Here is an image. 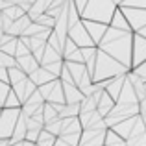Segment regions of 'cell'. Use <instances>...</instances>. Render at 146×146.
Returning <instances> with one entry per match:
<instances>
[{
    "label": "cell",
    "mask_w": 146,
    "mask_h": 146,
    "mask_svg": "<svg viewBox=\"0 0 146 146\" xmlns=\"http://www.w3.org/2000/svg\"><path fill=\"white\" fill-rule=\"evenodd\" d=\"M107 129H83L80 146H104Z\"/></svg>",
    "instance_id": "obj_4"
},
{
    "label": "cell",
    "mask_w": 146,
    "mask_h": 146,
    "mask_svg": "<svg viewBox=\"0 0 146 146\" xmlns=\"http://www.w3.org/2000/svg\"><path fill=\"white\" fill-rule=\"evenodd\" d=\"M61 128H63V120H61V118H56V120L44 124V129H46V131H50L52 135H56V137L61 135Z\"/></svg>",
    "instance_id": "obj_19"
},
{
    "label": "cell",
    "mask_w": 146,
    "mask_h": 146,
    "mask_svg": "<svg viewBox=\"0 0 146 146\" xmlns=\"http://www.w3.org/2000/svg\"><path fill=\"white\" fill-rule=\"evenodd\" d=\"M137 120H139V115H137V117H131V118H126V120H122V122H118V124H115L113 128H109V129H113L117 135H120L122 139L126 141L129 135H131V131H133V128H135Z\"/></svg>",
    "instance_id": "obj_7"
},
{
    "label": "cell",
    "mask_w": 146,
    "mask_h": 146,
    "mask_svg": "<svg viewBox=\"0 0 146 146\" xmlns=\"http://www.w3.org/2000/svg\"><path fill=\"white\" fill-rule=\"evenodd\" d=\"M56 141H57V137H56V135H52L50 131L43 129L35 144H37V146H54V144H56Z\"/></svg>",
    "instance_id": "obj_17"
},
{
    "label": "cell",
    "mask_w": 146,
    "mask_h": 146,
    "mask_svg": "<svg viewBox=\"0 0 146 146\" xmlns=\"http://www.w3.org/2000/svg\"><path fill=\"white\" fill-rule=\"evenodd\" d=\"M117 102L120 104H139V98H137V93L133 89V85L126 80L124 85H122V91H120V96H118Z\"/></svg>",
    "instance_id": "obj_11"
},
{
    "label": "cell",
    "mask_w": 146,
    "mask_h": 146,
    "mask_svg": "<svg viewBox=\"0 0 146 146\" xmlns=\"http://www.w3.org/2000/svg\"><path fill=\"white\" fill-rule=\"evenodd\" d=\"M43 118H44V124H48V122H52V120H56V118H59V115H57L56 109H54L52 104L44 102V106H43Z\"/></svg>",
    "instance_id": "obj_18"
},
{
    "label": "cell",
    "mask_w": 146,
    "mask_h": 146,
    "mask_svg": "<svg viewBox=\"0 0 146 146\" xmlns=\"http://www.w3.org/2000/svg\"><path fill=\"white\" fill-rule=\"evenodd\" d=\"M35 146H37V144H35Z\"/></svg>",
    "instance_id": "obj_21"
},
{
    "label": "cell",
    "mask_w": 146,
    "mask_h": 146,
    "mask_svg": "<svg viewBox=\"0 0 146 146\" xmlns=\"http://www.w3.org/2000/svg\"><path fill=\"white\" fill-rule=\"evenodd\" d=\"M63 120V128H61V135H68V133H82V122H80L78 117L72 118H61Z\"/></svg>",
    "instance_id": "obj_13"
},
{
    "label": "cell",
    "mask_w": 146,
    "mask_h": 146,
    "mask_svg": "<svg viewBox=\"0 0 146 146\" xmlns=\"http://www.w3.org/2000/svg\"><path fill=\"white\" fill-rule=\"evenodd\" d=\"M104 146H128V144H126V141L122 139L120 135H117L113 129H107V131H106V143H104Z\"/></svg>",
    "instance_id": "obj_14"
},
{
    "label": "cell",
    "mask_w": 146,
    "mask_h": 146,
    "mask_svg": "<svg viewBox=\"0 0 146 146\" xmlns=\"http://www.w3.org/2000/svg\"><path fill=\"white\" fill-rule=\"evenodd\" d=\"M131 32H124V30L117 28H107L104 39L100 41L98 50L106 52L107 56H111L113 59H117L118 63H122L126 68L131 70Z\"/></svg>",
    "instance_id": "obj_1"
},
{
    "label": "cell",
    "mask_w": 146,
    "mask_h": 146,
    "mask_svg": "<svg viewBox=\"0 0 146 146\" xmlns=\"http://www.w3.org/2000/svg\"><path fill=\"white\" fill-rule=\"evenodd\" d=\"M63 93H65V102L67 104H80L83 98V93L80 91L78 85L74 83H63Z\"/></svg>",
    "instance_id": "obj_8"
},
{
    "label": "cell",
    "mask_w": 146,
    "mask_h": 146,
    "mask_svg": "<svg viewBox=\"0 0 146 146\" xmlns=\"http://www.w3.org/2000/svg\"><path fill=\"white\" fill-rule=\"evenodd\" d=\"M80 107H82V113H91V111H96L98 107V100L94 96H85L80 102Z\"/></svg>",
    "instance_id": "obj_16"
},
{
    "label": "cell",
    "mask_w": 146,
    "mask_h": 146,
    "mask_svg": "<svg viewBox=\"0 0 146 146\" xmlns=\"http://www.w3.org/2000/svg\"><path fill=\"white\" fill-rule=\"evenodd\" d=\"M83 26H85V30L89 32V35H91V39L94 41V44H100V41L104 39V35H106V32H107V26L106 24H100V22H93V21H85L83 19Z\"/></svg>",
    "instance_id": "obj_6"
},
{
    "label": "cell",
    "mask_w": 146,
    "mask_h": 146,
    "mask_svg": "<svg viewBox=\"0 0 146 146\" xmlns=\"http://www.w3.org/2000/svg\"><path fill=\"white\" fill-rule=\"evenodd\" d=\"M30 80H32L33 83H35L37 87H41V85H44V83H48V82H54V80H59V78H56L54 74H50V72L46 70L44 67H39L37 70H33L32 74L28 76Z\"/></svg>",
    "instance_id": "obj_10"
},
{
    "label": "cell",
    "mask_w": 146,
    "mask_h": 146,
    "mask_svg": "<svg viewBox=\"0 0 146 146\" xmlns=\"http://www.w3.org/2000/svg\"><path fill=\"white\" fill-rule=\"evenodd\" d=\"M126 82V74L124 76H117V78H111L107 80V85H106V93L109 94L111 98L117 102L118 96H120V91H122V85Z\"/></svg>",
    "instance_id": "obj_9"
},
{
    "label": "cell",
    "mask_w": 146,
    "mask_h": 146,
    "mask_svg": "<svg viewBox=\"0 0 146 146\" xmlns=\"http://www.w3.org/2000/svg\"><path fill=\"white\" fill-rule=\"evenodd\" d=\"M131 72H133L135 76H139L143 82H146V61H143V63L137 65V67H133V68H131Z\"/></svg>",
    "instance_id": "obj_20"
},
{
    "label": "cell",
    "mask_w": 146,
    "mask_h": 146,
    "mask_svg": "<svg viewBox=\"0 0 146 146\" xmlns=\"http://www.w3.org/2000/svg\"><path fill=\"white\" fill-rule=\"evenodd\" d=\"M146 61V37L141 33H135L133 37V46H131V68Z\"/></svg>",
    "instance_id": "obj_3"
},
{
    "label": "cell",
    "mask_w": 146,
    "mask_h": 146,
    "mask_svg": "<svg viewBox=\"0 0 146 146\" xmlns=\"http://www.w3.org/2000/svg\"><path fill=\"white\" fill-rule=\"evenodd\" d=\"M128 72H129V68H126L122 63H118L117 59L107 56L106 52L98 50L93 82H104V80H111V78H117V76H124Z\"/></svg>",
    "instance_id": "obj_2"
},
{
    "label": "cell",
    "mask_w": 146,
    "mask_h": 146,
    "mask_svg": "<svg viewBox=\"0 0 146 146\" xmlns=\"http://www.w3.org/2000/svg\"><path fill=\"white\" fill-rule=\"evenodd\" d=\"M21 100H19V96L13 93V89L7 93V96H6V102H4V107L2 109H21Z\"/></svg>",
    "instance_id": "obj_15"
},
{
    "label": "cell",
    "mask_w": 146,
    "mask_h": 146,
    "mask_svg": "<svg viewBox=\"0 0 146 146\" xmlns=\"http://www.w3.org/2000/svg\"><path fill=\"white\" fill-rule=\"evenodd\" d=\"M115 104H117V102H115V100L111 98L109 94L106 93V91H104V93H102V96H100V100H98V107H96V111L100 113V117H104V118H106L107 115L111 113V109L115 107Z\"/></svg>",
    "instance_id": "obj_12"
},
{
    "label": "cell",
    "mask_w": 146,
    "mask_h": 146,
    "mask_svg": "<svg viewBox=\"0 0 146 146\" xmlns=\"http://www.w3.org/2000/svg\"><path fill=\"white\" fill-rule=\"evenodd\" d=\"M126 144L128 146H146V126L143 122V118L139 117L135 128H133L131 135L126 139Z\"/></svg>",
    "instance_id": "obj_5"
}]
</instances>
